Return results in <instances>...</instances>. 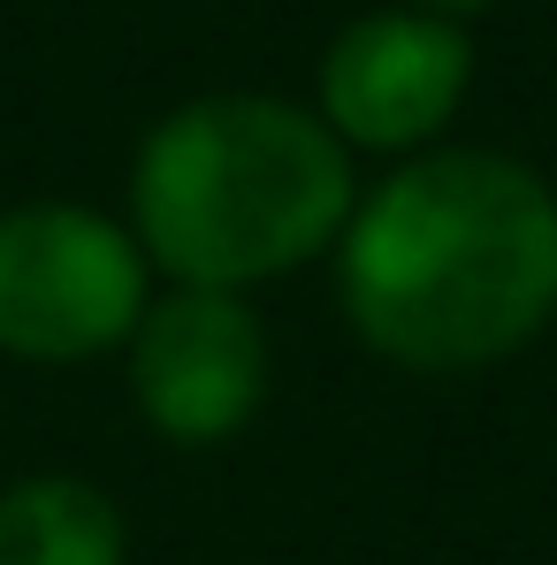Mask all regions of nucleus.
I'll return each instance as SVG.
<instances>
[{"label": "nucleus", "mask_w": 557, "mask_h": 565, "mask_svg": "<svg viewBox=\"0 0 557 565\" xmlns=\"http://www.w3.org/2000/svg\"><path fill=\"white\" fill-rule=\"evenodd\" d=\"M0 565H130V520L85 473H23L0 489Z\"/></svg>", "instance_id": "423d86ee"}, {"label": "nucleus", "mask_w": 557, "mask_h": 565, "mask_svg": "<svg viewBox=\"0 0 557 565\" xmlns=\"http://www.w3.org/2000/svg\"><path fill=\"white\" fill-rule=\"evenodd\" d=\"M360 206V161L282 93H199L169 107L138 153L122 222L161 282L237 290L329 260Z\"/></svg>", "instance_id": "f03ea898"}, {"label": "nucleus", "mask_w": 557, "mask_h": 565, "mask_svg": "<svg viewBox=\"0 0 557 565\" xmlns=\"http://www.w3.org/2000/svg\"><path fill=\"white\" fill-rule=\"evenodd\" d=\"M153 260L130 222L85 199L0 206V352L23 367H85L130 344L153 306Z\"/></svg>", "instance_id": "7ed1b4c3"}, {"label": "nucleus", "mask_w": 557, "mask_h": 565, "mask_svg": "<svg viewBox=\"0 0 557 565\" xmlns=\"http://www.w3.org/2000/svg\"><path fill=\"white\" fill-rule=\"evenodd\" d=\"M465 93H473V31L459 15H428L397 0L352 15L313 70V115L336 130L352 161L360 153L413 161L443 146Z\"/></svg>", "instance_id": "20e7f679"}, {"label": "nucleus", "mask_w": 557, "mask_h": 565, "mask_svg": "<svg viewBox=\"0 0 557 565\" xmlns=\"http://www.w3.org/2000/svg\"><path fill=\"white\" fill-rule=\"evenodd\" d=\"M336 306L374 360L473 375L557 313V191L496 146H428L360 191L336 237Z\"/></svg>", "instance_id": "f257e3e1"}, {"label": "nucleus", "mask_w": 557, "mask_h": 565, "mask_svg": "<svg viewBox=\"0 0 557 565\" xmlns=\"http://www.w3.org/2000/svg\"><path fill=\"white\" fill-rule=\"evenodd\" d=\"M397 8H428V15H481V8H496V0H397Z\"/></svg>", "instance_id": "0eeeda50"}, {"label": "nucleus", "mask_w": 557, "mask_h": 565, "mask_svg": "<svg viewBox=\"0 0 557 565\" xmlns=\"http://www.w3.org/2000/svg\"><path fill=\"white\" fill-rule=\"evenodd\" d=\"M122 375L138 397V420L161 444L214 451L253 428L276 360H268V329H260L253 298L161 282L122 344Z\"/></svg>", "instance_id": "39448f33"}]
</instances>
